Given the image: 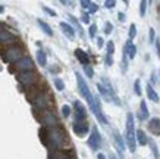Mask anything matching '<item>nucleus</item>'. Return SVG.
I'll return each mask as SVG.
<instances>
[{
    "mask_svg": "<svg viewBox=\"0 0 160 159\" xmlns=\"http://www.w3.org/2000/svg\"><path fill=\"white\" fill-rule=\"evenodd\" d=\"M15 69L16 71H19L21 72H29V71H34V62H32V59L29 58V56H24V58H21L18 62H15Z\"/></svg>",
    "mask_w": 160,
    "mask_h": 159,
    "instance_id": "nucleus-7",
    "label": "nucleus"
},
{
    "mask_svg": "<svg viewBox=\"0 0 160 159\" xmlns=\"http://www.w3.org/2000/svg\"><path fill=\"white\" fill-rule=\"evenodd\" d=\"M138 116L140 119L146 121L148 116H150V112H148V108H147V102L146 100H141L140 102V112H138Z\"/></svg>",
    "mask_w": 160,
    "mask_h": 159,
    "instance_id": "nucleus-19",
    "label": "nucleus"
},
{
    "mask_svg": "<svg viewBox=\"0 0 160 159\" xmlns=\"http://www.w3.org/2000/svg\"><path fill=\"white\" fill-rule=\"evenodd\" d=\"M43 10L47 15H50V16H56V12H54V10H52L50 8H47V6H43Z\"/></svg>",
    "mask_w": 160,
    "mask_h": 159,
    "instance_id": "nucleus-40",
    "label": "nucleus"
},
{
    "mask_svg": "<svg viewBox=\"0 0 160 159\" xmlns=\"http://www.w3.org/2000/svg\"><path fill=\"white\" fill-rule=\"evenodd\" d=\"M109 159H118V158L115 156V155H110V156H109Z\"/></svg>",
    "mask_w": 160,
    "mask_h": 159,
    "instance_id": "nucleus-51",
    "label": "nucleus"
},
{
    "mask_svg": "<svg viewBox=\"0 0 160 159\" xmlns=\"http://www.w3.org/2000/svg\"><path fill=\"white\" fill-rule=\"evenodd\" d=\"M88 146L92 150H98L100 146H102V135H100V133H98V130L96 127L91 128V134L88 137Z\"/></svg>",
    "mask_w": 160,
    "mask_h": 159,
    "instance_id": "nucleus-9",
    "label": "nucleus"
},
{
    "mask_svg": "<svg viewBox=\"0 0 160 159\" xmlns=\"http://www.w3.org/2000/svg\"><path fill=\"white\" fill-rule=\"evenodd\" d=\"M123 53H125L128 59H134L137 55V47L135 44H132V40H128L125 43V47H123Z\"/></svg>",
    "mask_w": 160,
    "mask_h": 159,
    "instance_id": "nucleus-13",
    "label": "nucleus"
},
{
    "mask_svg": "<svg viewBox=\"0 0 160 159\" xmlns=\"http://www.w3.org/2000/svg\"><path fill=\"white\" fill-rule=\"evenodd\" d=\"M151 146V152H153V156H154V159H160V155H159V150H157V146H156V143L153 141V140H150L148 141Z\"/></svg>",
    "mask_w": 160,
    "mask_h": 159,
    "instance_id": "nucleus-26",
    "label": "nucleus"
},
{
    "mask_svg": "<svg viewBox=\"0 0 160 159\" xmlns=\"http://www.w3.org/2000/svg\"><path fill=\"white\" fill-rule=\"evenodd\" d=\"M75 56H77V59L79 61V63L82 66H87L90 63V58H88V55L84 52L82 49H75Z\"/></svg>",
    "mask_w": 160,
    "mask_h": 159,
    "instance_id": "nucleus-16",
    "label": "nucleus"
},
{
    "mask_svg": "<svg viewBox=\"0 0 160 159\" xmlns=\"http://www.w3.org/2000/svg\"><path fill=\"white\" fill-rule=\"evenodd\" d=\"M15 40H16V35H15L13 33H10V31H6V29L0 31V43H2V44L12 43V41H15Z\"/></svg>",
    "mask_w": 160,
    "mask_h": 159,
    "instance_id": "nucleus-14",
    "label": "nucleus"
},
{
    "mask_svg": "<svg viewBox=\"0 0 160 159\" xmlns=\"http://www.w3.org/2000/svg\"><path fill=\"white\" fill-rule=\"evenodd\" d=\"M113 141H115V146H116L118 152L121 155V159H125L123 158V150H125V147H126V143H125V140H123V137H122L116 130H113Z\"/></svg>",
    "mask_w": 160,
    "mask_h": 159,
    "instance_id": "nucleus-12",
    "label": "nucleus"
},
{
    "mask_svg": "<svg viewBox=\"0 0 160 159\" xmlns=\"http://www.w3.org/2000/svg\"><path fill=\"white\" fill-rule=\"evenodd\" d=\"M3 29H5V25H3L2 22H0V31H3Z\"/></svg>",
    "mask_w": 160,
    "mask_h": 159,
    "instance_id": "nucleus-50",
    "label": "nucleus"
},
{
    "mask_svg": "<svg viewBox=\"0 0 160 159\" xmlns=\"http://www.w3.org/2000/svg\"><path fill=\"white\" fill-rule=\"evenodd\" d=\"M126 68H128V56L123 53V58H122V71L126 72Z\"/></svg>",
    "mask_w": 160,
    "mask_h": 159,
    "instance_id": "nucleus-35",
    "label": "nucleus"
},
{
    "mask_svg": "<svg viewBox=\"0 0 160 159\" xmlns=\"http://www.w3.org/2000/svg\"><path fill=\"white\" fill-rule=\"evenodd\" d=\"M112 29H113V25L110 22H106V25H104V34H110Z\"/></svg>",
    "mask_w": 160,
    "mask_h": 159,
    "instance_id": "nucleus-39",
    "label": "nucleus"
},
{
    "mask_svg": "<svg viewBox=\"0 0 160 159\" xmlns=\"http://www.w3.org/2000/svg\"><path fill=\"white\" fill-rule=\"evenodd\" d=\"M97 9H98V6L96 5V3H92V2H91V3H90V6H88V12H87V13L88 15H90V13H96V12H97Z\"/></svg>",
    "mask_w": 160,
    "mask_h": 159,
    "instance_id": "nucleus-34",
    "label": "nucleus"
},
{
    "mask_svg": "<svg viewBox=\"0 0 160 159\" xmlns=\"http://www.w3.org/2000/svg\"><path fill=\"white\" fill-rule=\"evenodd\" d=\"M118 18H119V21H121V22H123V21H125V13H118Z\"/></svg>",
    "mask_w": 160,
    "mask_h": 159,
    "instance_id": "nucleus-46",
    "label": "nucleus"
},
{
    "mask_svg": "<svg viewBox=\"0 0 160 159\" xmlns=\"http://www.w3.org/2000/svg\"><path fill=\"white\" fill-rule=\"evenodd\" d=\"M37 62L41 65V66H46V63H47V56H46V53L43 50H37Z\"/></svg>",
    "mask_w": 160,
    "mask_h": 159,
    "instance_id": "nucleus-24",
    "label": "nucleus"
},
{
    "mask_svg": "<svg viewBox=\"0 0 160 159\" xmlns=\"http://www.w3.org/2000/svg\"><path fill=\"white\" fill-rule=\"evenodd\" d=\"M97 88H98V93H100V94L103 96V99H104V100H113V97H112L110 92H109V90H107V88L103 86V84H100V82H98V84H97Z\"/></svg>",
    "mask_w": 160,
    "mask_h": 159,
    "instance_id": "nucleus-23",
    "label": "nucleus"
},
{
    "mask_svg": "<svg viewBox=\"0 0 160 159\" xmlns=\"http://www.w3.org/2000/svg\"><path fill=\"white\" fill-rule=\"evenodd\" d=\"M134 92H135L137 96H141V81L140 80H135V82H134Z\"/></svg>",
    "mask_w": 160,
    "mask_h": 159,
    "instance_id": "nucleus-28",
    "label": "nucleus"
},
{
    "mask_svg": "<svg viewBox=\"0 0 160 159\" xmlns=\"http://www.w3.org/2000/svg\"><path fill=\"white\" fill-rule=\"evenodd\" d=\"M90 131V125L87 121H73V133L79 137H84Z\"/></svg>",
    "mask_w": 160,
    "mask_h": 159,
    "instance_id": "nucleus-11",
    "label": "nucleus"
},
{
    "mask_svg": "<svg viewBox=\"0 0 160 159\" xmlns=\"http://www.w3.org/2000/svg\"><path fill=\"white\" fill-rule=\"evenodd\" d=\"M96 33H97V25L92 24L91 27H90V31H88V34H90V39H96Z\"/></svg>",
    "mask_w": 160,
    "mask_h": 159,
    "instance_id": "nucleus-32",
    "label": "nucleus"
},
{
    "mask_svg": "<svg viewBox=\"0 0 160 159\" xmlns=\"http://www.w3.org/2000/svg\"><path fill=\"white\" fill-rule=\"evenodd\" d=\"M148 35H150V43H153V41H154V35H156L154 28H150V33H148Z\"/></svg>",
    "mask_w": 160,
    "mask_h": 159,
    "instance_id": "nucleus-43",
    "label": "nucleus"
},
{
    "mask_svg": "<svg viewBox=\"0 0 160 159\" xmlns=\"http://www.w3.org/2000/svg\"><path fill=\"white\" fill-rule=\"evenodd\" d=\"M135 35H137V27L135 24H131V27H129V40H132Z\"/></svg>",
    "mask_w": 160,
    "mask_h": 159,
    "instance_id": "nucleus-33",
    "label": "nucleus"
},
{
    "mask_svg": "<svg viewBox=\"0 0 160 159\" xmlns=\"http://www.w3.org/2000/svg\"><path fill=\"white\" fill-rule=\"evenodd\" d=\"M107 55H112L113 56V53H115V43L113 41H107Z\"/></svg>",
    "mask_w": 160,
    "mask_h": 159,
    "instance_id": "nucleus-30",
    "label": "nucleus"
},
{
    "mask_svg": "<svg viewBox=\"0 0 160 159\" xmlns=\"http://www.w3.org/2000/svg\"><path fill=\"white\" fill-rule=\"evenodd\" d=\"M147 96H148V99H150V100L156 102V103H159L160 97H159V94L154 92V88H153V86H151V84H147Z\"/></svg>",
    "mask_w": 160,
    "mask_h": 159,
    "instance_id": "nucleus-22",
    "label": "nucleus"
},
{
    "mask_svg": "<svg viewBox=\"0 0 160 159\" xmlns=\"http://www.w3.org/2000/svg\"><path fill=\"white\" fill-rule=\"evenodd\" d=\"M37 24L40 25V28L43 29L44 33H46V35H49V37H53V29H52V27H50L46 21L43 19H37Z\"/></svg>",
    "mask_w": 160,
    "mask_h": 159,
    "instance_id": "nucleus-20",
    "label": "nucleus"
},
{
    "mask_svg": "<svg viewBox=\"0 0 160 159\" xmlns=\"http://www.w3.org/2000/svg\"><path fill=\"white\" fill-rule=\"evenodd\" d=\"M40 137H41L43 145L50 147L52 150H60L63 146L68 143V135L65 134V131L60 127H56V128L41 127Z\"/></svg>",
    "mask_w": 160,
    "mask_h": 159,
    "instance_id": "nucleus-1",
    "label": "nucleus"
},
{
    "mask_svg": "<svg viewBox=\"0 0 160 159\" xmlns=\"http://www.w3.org/2000/svg\"><path fill=\"white\" fill-rule=\"evenodd\" d=\"M97 46H98V47H103V46H104V41H103L102 37H98V39H97Z\"/></svg>",
    "mask_w": 160,
    "mask_h": 159,
    "instance_id": "nucleus-45",
    "label": "nucleus"
},
{
    "mask_svg": "<svg viewBox=\"0 0 160 159\" xmlns=\"http://www.w3.org/2000/svg\"><path fill=\"white\" fill-rule=\"evenodd\" d=\"M81 21H82L84 24H88V22H90V15H88L87 12H82V15H81Z\"/></svg>",
    "mask_w": 160,
    "mask_h": 159,
    "instance_id": "nucleus-37",
    "label": "nucleus"
},
{
    "mask_svg": "<svg viewBox=\"0 0 160 159\" xmlns=\"http://www.w3.org/2000/svg\"><path fill=\"white\" fill-rule=\"evenodd\" d=\"M59 27H60V29L63 31V34H65L69 40L75 39V29H73L69 24H66V22H60V24H59Z\"/></svg>",
    "mask_w": 160,
    "mask_h": 159,
    "instance_id": "nucleus-17",
    "label": "nucleus"
},
{
    "mask_svg": "<svg viewBox=\"0 0 160 159\" xmlns=\"http://www.w3.org/2000/svg\"><path fill=\"white\" fill-rule=\"evenodd\" d=\"M2 58L3 61L8 63H12V62H18L21 58H24V50L21 46L15 44V46H10L2 53Z\"/></svg>",
    "mask_w": 160,
    "mask_h": 159,
    "instance_id": "nucleus-4",
    "label": "nucleus"
},
{
    "mask_svg": "<svg viewBox=\"0 0 160 159\" xmlns=\"http://www.w3.org/2000/svg\"><path fill=\"white\" fill-rule=\"evenodd\" d=\"M154 44H156V52H157V55H159V59H160V39L156 40Z\"/></svg>",
    "mask_w": 160,
    "mask_h": 159,
    "instance_id": "nucleus-42",
    "label": "nucleus"
},
{
    "mask_svg": "<svg viewBox=\"0 0 160 159\" xmlns=\"http://www.w3.org/2000/svg\"><path fill=\"white\" fill-rule=\"evenodd\" d=\"M115 5H116V2H115V0H107V2H104V6H106L107 9L115 8Z\"/></svg>",
    "mask_w": 160,
    "mask_h": 159,
    "instance_id": "nucleus-38",
    "label": "nucleus"
},
{
    "mask_svg": "<svg viewBox=\"0 0 160 159\" xmlns=\"http://www.w3.org/2000/svg\"><path fill=\"white\" fill-rule=\"evenodd\" d=\"M41 122L46 128H56L59 127V121L52 111H41Z\"/></svg>",
    "mask_w": 160,
    "mask_h": 159,
    "instance_id": "nucleus-8",
    "label": "nucleus"
},
{
    "mask_svg": "<svg viewBox=\"0 0 160 159\" xmlns=\"http://www.w3.org/2000/svg\"><path fill=\"white\" fill-rule=\"evenodd\" d=\"M106 65L107 66H112V65H113V56H112V55H106Z\"/></svg>",
    "mask_w": 160,
    "mask_h": 159,
    "instance_id": "nucleus-41",
    "label": "nucleus"
},
{
    "mask_svg": "<svg viewBox=\"0 0 160 159\" xmlns=\"http://www.w3.org/2000/svg\"><path fill=\"white\" fill-rule=\"evenodd\" d=\"M49 159H72V156L66 150H52L49 153Z\"/></svg>",
    "mask_w": 160,
    "mask_h": 159,
    "instance_id": "nucleus-15",
    "label": "nucleus"
},
{
    "mask_svg": "<svg viewBox=\"0 0 160 159\" xmlns=\"http://www.w3.org/2000/svg\"><path fill=\"white\" fill-rule=\"evenodd\" d=\"M125 139H126V146H128V149L134 153L137 150V140H135V125H134V116H132V114H128V116H126Z\"/></svg>",
    "mask_w": 160,
    "mask_h": 159,
    "instance_id": "nucleus-2",
    "label": "nucleus"
},
{
    "mask_svg": "<svg viewBox=\"0 0 160 159\" xmlns=\"http://www.w3.org/2000/svg\"><path fill=\"white\" fill-rule=\"evenodd\" d=\"M69 19H71V22L73 24V27L77 28L78 34H79L81 37H84V31H82V28H81V25H79V22H78L77 18H75V16H72V15H69Z\"/></svg>",
    "mask_w": 160,
    "mask_h": 159,
    "instance_id": "nucleus-25",
    "label": "nucleus"
},
{
    "mask_svg": "<svg viewBox=\"0 0 160 159\" xmlns=\"http://www.w3.org/2000/svg\"><path fill=\"white\" fill-rule=\"evenodd\" d=\"M146 6H147V2H141L140 3V15L141 16L146 15Z\"/></svg>",
    "mask_w": 160,
    "mask_h": 159,
    "instance_id": "nucleus-36",
    "label": "nucleus"
},
{
    "mask_svg": "<svg viewBox=\"0 0 160 159\" xmlns=\"http://www.w3.org/2000/svg\"><path fill=\"white\" fill-rule=\"evenodd\" d=\"M75 77H77L78 90H79V93H81V96L87 100L88 106H90V109H92V108H94V96H92L91 92H90V87H88V84L85 82L84 77L79 72H75Z\"/></svg>",
    "mask_w": 160,
    "mask_h": 159,
    "instance_id": "nucleus-3",
    "label": "nucleus"
},
{
    "mask_svg": "<svg viewBox=\"0 0 160 159\" xmlns=\"http://www.w3.org/2000/svg\"><path fill=\"white\" fill-rule=\"evenodd\" d=\"M18 81H19V84H22L25 87H32L38 81V74L35 72V71L21 72V74H18Z\"/></svg>",
    "mask_w": 160,
    "mask_h": 159,
    "instance_id": "nucleus-6",
    "label": "nucleus"
},
{
    "mask_svg": "<svg viewBox=\"0 0 160 159\" xmlns=\"http://www.w3.org/2000/svg\"><path fill=\"white\" fill-rule=\"evenodd\" d=\"M60 69L58 66H50V72H59Z\"/></svg>",
    "mask_w": 160,
    "mask_h": 159,
    "instance_id": "nucleus-47",
    "label": "nucleus"
},
{
    "mask_svg": "<svg viewBox=\"0 0 160 159\" xmlns=\"http://www.w3.org/2000/svg\"><path fill=\"white\" fill-rule=\"evenodd\" d=\"M135 140L140 143L141 146H146L147 143H148V139H147L146 133H144L142 130H137L135 131Z\"/></svg>",
    "mask_w": 160,
    "mask_h": 159,
    "instance_id": "nucleus-21",
    "label": "nucleus"
},
{
    "mask_svg": "<svg viewBox=\"0 0 160 159\" xmlns=\"http://www.w3.org/2000/svg\"><path fill=\"white\" fill-rule=\"evenodd\" d=\"M32 105L34 108L40 109V111H49V108L52 106V99L47 92H40L37 96L32 99Z\"/></svg>",
    "mask_w": 160,
    "mask_h": 159,
    "instance_id": "nucleus-5",
    "label": "nucleus"
},
{
    "mask_svg": "<svg viewBox=\"0 0 160 159\" xmlns=\"http://www.w3.org/2000/svg\"><path fill=\"white\" fill-rule=\"evenodd\" d=\"M151 81H153V82L156 81V74H153V75H151Z\"/></svg>",
    "mask_w": 160,
    "mask_h": 159,
    "instance_id": "nucleus-49",
    "label": "nucleus"
},
{
    "mask_svg": "<svg viewBox=\"0 0 160 159\" xmlns=\"http://www.w3.org/2000/svg\"><path fill=\"white\" fill-rule=\"evenodd\" d=\"M97 159H106V156L103 153H97Z\"/></svg>",
    "mask_w": 160,
    "mask_h": 159,
    "instance_id": "nucleus-48",
    "label": "nucleus"
},
{
    "mask_svg": "<svg viewBox=\"0 0 160 159\" xmlns=\"http://www.w3.org/2000/svg\"><path fill=\"white\" fill-rule=\"evenodd\" d=\"M73 114H75V121H85L87 119V109L79 100L73 102Z\"/></svg>",
    "mask_w": 160,
    "mask_h": 159,
    "instance_id": "nucleus-10",
    "label": "nucleus"
},
{
    "mask_svg": "<svg viewBox=\"0 0 160 159\" xmlns=\"http://www.w3.org/2000/svg\"><path fill=\"white\" fill-rule=\"evenodd\" d=\"M54 87L58 88L59 92H63V90H65V82H63L60 78H54Z\"/></svg>",
    "mask_w": 160,
    "mask_h": 159,
    "instance_id": "nucleus-27",
    "label": "nucleus"
},
{
    "mask_svg": "<svg viewBox=\"0 0 160 159\" xmlns=\"http://www.w3.org/2000/svg\"><path fill=\"white\" fill-rule=\"evenodd\" d=\"M84 72H85V75H87L88 78H92V75H94V71H92V68L90 66V65L84 66Z\"/></svg>",
    "mask_w": 160,
    "mask_h": 159,
    "instance_id": "nucleus-31",
    "label": "nucleus"
},
{
    "mask_svg": "<svg viewBox=\"0 0 160 159\" xmlns=\"http://www.w3.org/2000/svg\"><path fill=\"white\" fill-rule=\"evenodd\" d=\"M90 3H91V2H88V0H82V2H81V6H82L84 9H88Z\"/></svg>",
    "mask_w": 160,
    "mask_h": 159,
    "instance_id": "nucleus-44",
    "label": "nucleus"
},
{
    "mask_svg": "<svg viewBox=\"0 0 160 159\" xmlns=\"http://www.w3.org/2000/svg\"><path fill=\"white\" fill-rule=\"evenodd\" d=\"M71 112H72V109H71V106L69 105H63L62 106V115L65 116V118H68V116L71 115Z\"/></svg>",
    "mask_w": 160,
    "mask_h": 159,
    "instance_id": "nucleus-29",
    "label": "nucleus"
},
{
    "mask_svg": "<svg viewBox=\"0 0 160 159\" xmlns=\"http://www.w3.org/2000/svg\"><path fill=\"white\" fill-rule=\"evenodd\" d=\"M148 130L154 135H160V119L159 118H153L148 121Z\"/></svg>",
    "mask_w": 160,
    "mask_h": 159,
    "instance_id": "nucleus-18",
    "label": "nucleus"
}]
</instances>
